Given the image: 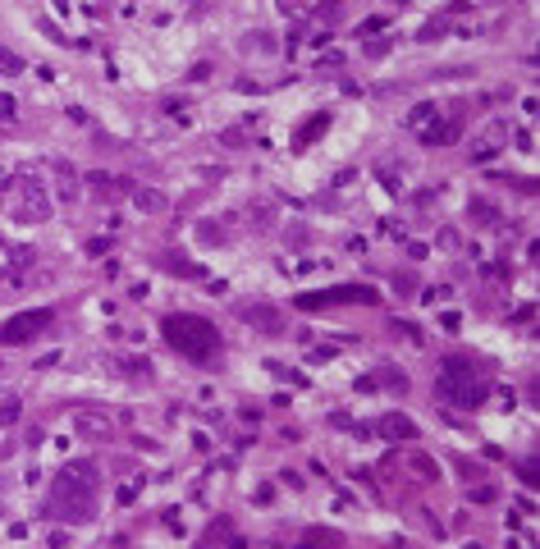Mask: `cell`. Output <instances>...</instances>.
I'll use <instances>...</instances> for the list:
<instances>
[{
  "instance_id": "1",
  "label": "cell",
  "mask_w": 540,
  "mask_h": 549,
  "mask_svg": "<svg viewBox=\"0 0 540 549\" xmlns=\"http://www.w3.org/2000/svg\"><path fill=\"white\" fill-rule=\"evenodd\" d=\"M160 334H165V343L175 353H183V358L192 362H211L220 358V330L206 321V316H192V312H175L160 321Z\"/></svg>"
},
{
  "instance_id": "2",
  "label": "cell",
  "mask_w": 540,
  "mask_h": 549,
  "mask_svg": "<svg viewBox=\"0 0 540 549\" xmlns=\"http://www.w3.org/2000/svg\"><path fill=\"white\" fill-rule=\"evenodd\" d=\"M440 389H445V399H453L458 408H481L486 403V384L476 380V371H471L462 358H449L445 362V380H440Z\"/></svg>"
},
{
  "instance_id": "3",
  "label": "cell",
  "mask_w": 540,
  "mask_h": 549,
  "mask_svg": "<svg viewBox=\"0 0 540 549\" xmlns=\"http://www.w3.org/2000/svg\"><path fill=\"white\" fill-rule=\"evenodd\" d=\"M51 513L64 517V522H92V517H96V499H92L88 485H74V480L60 476L55 499H51Z\"/></svg>"
},
{
  "instance_id": "4",
  "label": "cell",
  "mask_w": 540,
  "mask_h": 549,
  "mask_svg": "<svg viewBox=\"0 0 540 549\" xmlns=\"http://www.w3.org/2000/svg\"><path fill=\"white\" fill-rule=\"evenodd\" d=\"M55 325V312L51 307H37V312H18L0 325V348H18V343H33L42 330Z\"/></svg>"
},
{
  "instance_id": "5",
  "label": "cell",
  "mask_w": 540,
  "mask_h": 549,
  "mask_svg": "<svg viewBox=\"0 0 540 549\" xmlns=\"http://www.w3.org/2000/svg\"><path fill=\"white\" fill-rule=\"evenodd\" d=\"M330 302H380V293H375L371 284H339V288H325V293H303L298 297V307H330Z\"/></svg>"
},
{
  "instance_id": "6",
  "label": "cell",
  "mask_w": 540,
  "mask_h": 549,
  "mask_svg": "<svg viewBox=\"0 0 540 549\" xmlns=\"http://www.w3.org/2000/svg\"><path fill=\"white\" fill-rule=\"evenodd\" d=\"M46 216H51V201L42 197L37 179H23V206H18V220H28V225H42Z\"/></svg>"
},
{
  "instance_id": "7",
  "label": "cell",
  "mask_w": 540,
  "mask_h": 549,
  "mask_svg": "<svg viewBox=\"0 0 540 549\" xmlns=\"http://www.w3.org/2000/svg\"><path fill=\"white\" fill-rule=\"evenodd\" d=\"M238 316H243L247 325H257L262 334H279V330H284V316H279L275 307H262V302H252V307H238Z\"/></svg>"
},
{
  "instance_id": "8",
  "label": "cell",
  "mask_w": 540,
  "mask_h": 549,
  "mask_svg": "<svg viewBox=\"0 0 540 549\" xmlns=\"http://www.w3.org/2000/svg\"><path fill=\"white\" fill-rule=\"evenodd\" d=\"M74 426H78L83 439H110L115 421L105 417V412H74Z\"/></svg>"
},
{
  "instance_id": "9",
  "label": "cell",
  "mask_w": 540,
  "mask_h": 549,
  "mask_svg": "<svg viewBox=\"0 0 540 549\" xmlns=\"http://www.w3.org/2000/svg\"><path fill=\"white\" fill-rule=\"evenodd\" d=\"M129 197H133V206H138V211H147V216H160V211L170 206V197H165V192L147 188V183H133V188H129Z\"/></svg>"
},
{
  "instance_id": "10",
  "label": "cell",
  "mask_w": 540,
  "mask_h": 549,
  "mask_svg": "<svg viewBox=\"0 0 540 549\" xmlns=\"http://www.w3.org/2000/svg\"><path fill=\"white\" fill-rule=\"evenodd\" d=\"M380 435L385 439H417V426L403 412H389V417H380Z\"/></svg>"
},
{
  "instance_id": "11",
  "label": "cell",
  "mask_w": 540,
  "mask_h": 549,
  "mask_svg": "<svg viewBox=\"0 0 540 549\" xmlns=\"http://www.w3.org/2000/svg\"><path fill=\"white\" fill-rule=\"evenodd\" d=\"M60 476H64V480H74V485L96 490V467H92V462H69V467H64Z\"/></svg>"
},
{
  "instance_id": "12",
  "label": "cell",
  "mask_w": 540,
  "mask_h": 549,
  "mask_svg": "<svg viewBox=\"0 0 540 549\" xmlns=\"http://www.w3.org/2000/svg\"><path fill=\"white\" fill-rule=\"evenodd\" d=\"M55 183H60V197H64V201L78 197V183H74V170H69V165H55Z\"/></svg>"
},
{
  "instance_id": "13",
  "label": "cell",
  "mask_w": 540,
  "mask_h": 549,
  "mask_svg": "<svg viewBox=\"0 0 540 549\" xmlns=\"http://www.w3.org/2000/svg\"><path fill=\"white\" fill-rule=\"evenodd\" d=\"M247 216H252V225H257V229L275 225V206H270V201H252V206H247Z\"/></svg>"
},
{
  "instance_id": "14",
  "label": "cell",
  "mask_w": 540,
  "mask_h": 549,
  "mask_svg": "<svg viewBox=\"0 0 540 549\" xmlns=\"http://www.w3.org/2000/svg\"><path fill=\"white\" fill-rule=\"evenodd\" d=\"M160 266H165V271H175V275H183V279H197V275H201V266H188L179 252H175V256H165Z\"/></svg>"
},
{
  "instance_id": "15",
  "label": "cell",
  "mask_w": 540,
  "mask_h": 549,
  "mask_svg": "<svg viewBox=\"0 0 540 549\" xmlns=\"http://www.w3.org/2000/svg\"><path fill=\"white\" fill-rule=\"evenodd\" d=\"M18 417H23V403H18V399H0V426H14Z\"/></svg>"
},
{
  "instance_id": "16",
  "label": "cell",
  "mask_w": 540,
  "mask_h": 549,
  "mask_svg": "<svg viewBox=\"0 0 540 549\" xmlns=\"http://www.w3.org/2000/svg\"><path fill=\"white\" fill-rule=\"evenodd\" d=\"M325 124H330V119H325V114H321V119H312V124H303V129H298V147H307V142H312L316 138V133H325Z\"/></svg>"
},
{
  "instance_id": "17",
  "label": "cell",
  "mask_w": 540,
  "mask_h": 549,
  "mask_svg": "<svg viewBox=\"0 0 540 549\" xmlns=\"http://www.w3.org/2000/svg\"><path fill=\"white\" fill-rule=\"evenodd\" d=\"M0 73H23V60L14 51H5V46H0Z\"/></svg>"
},
{
  "instance_id": "18",
  "label": "cell",
  "mask_w": 540,
  "mask_h": 549,
  "mask_svg": "<svg viewBox=\"0 0 540 549\" xmlns=\"http://www.w3.org/2000/svg\"><path fill=\"white\" fill-rule=\"evenodd\" d=\"M412 467H417V471H421V476H426V480H435V476H440V467H435V462H430V458H421V454H412Z\"/></svg>"
},
{
  "instance_id": "19",
  "label": "cell",
  "mask_w": 540,
  "mask_h": 549,
  "mask_svg": "<svg viewBox=\"0 0 540 549\" xmlns=\"http://www.w3.org/2000/svg\"><path fill=\"white\" fill-rule=\"evenodd\" d=\"M435 114H440L435 105H417V110L408 114V124H430V119H435Z\"/></svg>"
},
{
  "instance_id": "20",
  "label": "cell",
  "mask_w": 540,
  "mask_h": 549,
  "mask_svg": "<svg viewBox=\"0 0 540 549\" xmlns=\"http://www.w3.org/2000/svg\"><path fill=\"white\" fill-rule=\"evenodd\" d=\"M471 504H495V490H490V485H471Z\"/></svg>"
},
{
  "instance_id": "21",
  "label": "cell",
  "mask_w": 540,
  "mask_h": 549,
  "mask_svg": "<svg viewBox=\"0 0 540 549\" xmlns=\"http://www.w3.org/2000/svg\"><path fill=\"white\" fill-rule=\"evenodd\" d=\"M197 238L201 243H225V234H220L216 225H197Z\"/></svg>"
},
{
  "instance_id": "22",
  "label": "cell",
  "mask_w": 540,
  "mask_h": 549,
  "mask_svg": "<svg viewBox=\"0 0 540 549\" xmlns=\"http://www.w3.org/2000/svg\"><path fill=\"white\" fill-rule=\"evenodd\" d=\"M380 384H389L394 394H403V389H408V380H403L399 371H385V375H380Z\"/></svg>"
},
{
  "instance_id": "23",
  "label": "cell",
  "mask_w": 540,
  "mask_h": 549,
  "mask_svg": "<svg viewBox=\"0 0 540 549\" xmlns=\"http://www.w3.org/2000/svg\"><path fill=\"white\" fill-rule=\"evenodd\" d=\"M440 33H445V18H435V23H426V28H421V42H435Z\"/></svg>"
},
{
  "instance_id": "24",
  "label": "cell",
  "mask_w": 540,
  "mask_h": 549,
  "mask_svg": "<svg viewBox=\"0 0 540 549\" xmlns=\"http://www.w3.org/2000/svg\"><path fill=\"white\" fill-rule=\"evenodd\" d=\"M0 119H14V96L0 92Z\"/></svg>"
}]
</instances>
